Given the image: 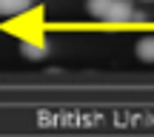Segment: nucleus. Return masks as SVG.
I'll use <instances>...</instances> for the list:
<instances>
[{"label": "nucleus", "instance_id": "1", "mask_svg": "<svg viewBox=\"0 0 154 137\" xmlns=\"http://www.w3.org/2000/svg\"><path fill=\"white\" fill-rule=\"evenodd\" d=\"M134 9H137V6H134L131 0H114L106 23H128V20H131V14H134Z\"/></svg>", "mask_w": 154, "mask_h": 137}, {"label": "nucleus", "instance_id": "2", "mask_svg": "<svg viewBox=\"0 0 154 137\" xmlns=\"http://www.w3.org/2000/svg\"><path fill=\"white\" fill-rule=\"evenodd\" d=\"M32 9V0H0V17H17Z\"/></svg>", "mask_w": 154, "mask_h": 137}, {"label": "nucleus", "instance_id": "3", "mask_svg": "<svg viewBox=\"0 0 154 137\" xmlns=\"http://www.w3.org/2000/svg\"><path fill=\"white\" fill-rule=\"evenodd\" d=\"M46 51H49V46L40 43V40H20V54L29 57V60H43Z\"/></svg>", "mask_w": 154, "mask_h": 137}, {"label": "nucleus", "instance_id": "4", "mask_svg": "<svg viewBox=\"0 0 154 137\" xmlns=\"http://www.w3.org/2000/svg\"><path fill=\"white\" fill-rule=\"evenodd\" d=\"M111 3H114V0H86V11H88V17H94V20H109Z\"/></svg>", "mask_w": 154, "mask_h": 137}, {"label": "nucleus", "instance_id": "5", "mask_svg": "<svg viewBox=\"0 0 154 137\" xmlns=\"http://www.w3.org/2000/svg\"><path fill=\"white\" fill-rule=\"evenodd\" d=\"M134 51H137V57L143 63H154V37H143Z\"/></svg>", "mask_w": 154, "mask_h": 137}, {"label": "nucleus", "instance_id": "6", "mask_svg": "<svg viewBox=\"0 0 154 137\" xmlns=\"http://www.w3.org/2000/svg\"><path fill=\"white\" fill-rule=\"evenodd\" d=\"M131 20H134V23H146V20H149V11H143V9H134Z\"/></svg>", "mask_w": 154, "mask_h": 137}, {"label": "nucleus", "instance_id": "7", "mask_svg": "<svg viewBox=\"0 0 154 137\" xmlns=\"http://www.w3.org/2000/svg\"><path fill=\"white\" fill-rule=\"evenodd\" d=\"M146 3H151V0H146Z\"/></svg>", "mask_w": 154, "mask_h": 137}]
</instances>
